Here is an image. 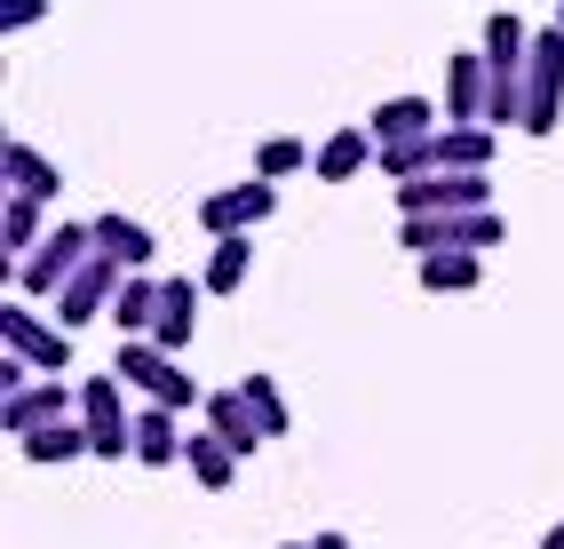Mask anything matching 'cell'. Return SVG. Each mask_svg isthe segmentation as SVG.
Masks as SVG:
<instances>
[{"instance_id":"d4e9b609","label":"cell","mask_w":564,"mask_h":549,"mask_svg":"<svg viewBox=\"0 0 564 549\" xmlns=\"http://www.w3.org/2000/svg\"><path fill=\"white\" fill-rule=\"evenodd\" d=\"M294 168H311V143H294V136H271V143L254 152V175H262V183H279V175H294Z\"/></svg>"},{"instance_id":"30bf717a","label":"cell","mask_w":564,"mask_h":549,"mask_svg":"<svg viewBox=\"0 0 564 549\" xmlns=\"http://www.w3.org/2000/svg\"><path fill=\"white\" fill-rule=\"evenodd\" d=\"M485 96H494L485 56H454V64H445V128H485Z\"/></svg>"},{"instance_id":"7c38bea8","label":"cell","mask_w":564,"mask_h":549,"mask_svg":"<svg viewBox=\"0 0 564 549\" xmlns=\"http://www.w3.org/2000/svg\"><path fill=\"white\" fill-rule=\"evenodd\" d=\"M373 152L382 143H422V136H437V104L430 96H390V104H373Z\"/></svg>"},{"instance_id":"7402d4cb","label":"cell","mask_w":564,"mask_h":549,"mask_svg":"<svg viewBox=\"0 0 564 549\" xmlns=\"http://www.w3.org/2000/svg\"><path fill=\"white\" fill-rule=\"evenodd\" d=\"M247 271H254V232H239V239H215V255H207V295H239L247 287Z\"/></svg>"},{"instance_id":"484cf974","label":"cell","mask_w":564,"mask_h":549,"mask_svg":"<svg viewBox=\"0 0 564 549\" xmlns=\"http://www.w3.org/2000/svg\"><path fill=\"white\" fill-rule=\"evenodd\" d=\"M239 390H247V407L262 415V430H271V438H286V398H279V383H271V375H247Z\"/></svg>"},{"instance_id":"44dd1931","label":"cell","mask_w":564,"mask_h":549,"mask_svg":"<svg viewBox=\"0 0 564 549\" xmlns=\"http://www.w3.org/2000/svg\"><path fill=\"white\" fill-rule=\"evenodd\" d=\"M437 168L485 175V168H494V128H437Z\"/></svg>"},{"instance_id":"5bb4252c","label":"cell","mask_w":564,"mask_h":549,"mask_svg":"<svg viewBox=\"0 0 564 549\" xmlns=\"http://www.w3.org/2000/svg\"><path fill=\"white\" fill-rule=\"evenodd\" d=\"M199 415H207L215 438H231V446H239V462L262 446V438H271V430H262V415L247 407V390H207V407H199Z\"/></svg>"},{"instance_id":"52a82bcc","label":"cell","mask_w":564,"mask_h":549,"mask_svg":"<svg viewBox=\"0 0 564 549\" xmlns=\"http://www.w3.org/2000/svg\"><path fill=\"white\" fill-rule=\"evenodd\" d=\"M48 422H80V390H64V375L24 383V390L0 398V430H9V438H32V430H48Z\"/></svg>"},{"instance_id":"4dcf8cb0","label":"cell","mask_w":564,"mask_h":549,"mask_svg":"<svg viewBox=\"0 0 564 549\" xmlns=\"http://www.w3.org/2000/svg\"><path fill=\"white\" fill-rule=\"evenodd\" d=\"M556 24H564V9H556Z\"/></svg>"},{"instance_id":"f1b7e54d","label":"cell","mask_w":564,"mask_h":549,"mask_svg":"<svg viewBox=\"0 0 564 549\" xmlns=\"http://www.w3.org/2000/svg\"><path fill=\"white\" fill-rule=\"evenodd\" d=\"M541 549H564V518H556V526H549V541H541Z\"/></svg>"},{"instance_id":"3957f363","label":"cell","mask_w":564,"mask_h":549,"mask_svg":"<svg viewBox=\"0 0 564 549\" xmlns=\"http://www.w3.org/2000/svg\"><path fill=\"white\" fill-rule=\"evenodd\" d=\"M88 255H96V224H56V232L17 263V287H24V295H64V279L80 271Z\"/></svg>"},{"instance_id":"83f0119b","label":"cell","mask_w":564,"mask_h":549,"mask_svg":"<svg viewBox=\"0 0 564 549\" xmlns=\"http://www.w3.org/2000/svg\"><path fill=\"white\" fill-rule=\"evenodd\" d=\"M311 549H358V541H350V534H318Z\"/></svg>"},{"instance_id":"7a4b0ae2","label":"cell","mask_w":564,"mask_h":549,"mask_svg":"<svg viewBox=\"0 0 564 549\" xmlns=\"http://www.w3.org/2000/svg\"><path fill=\"white\" fill-rule=\"evenodd\" d=\"M564 120V24L533 32V64H524V136H556Z\"/></svg>"},{"instance_id":"ffe728a7","label":"cell","mask_w":564,"mask_h":549,"mask_svg":"<svg viewBox=\"0 0 564 549\" xmlns=\"http://www.w3.org/2000/svg\"><path fill=\"white\" fill-rule=\"evenodd\" d=\"M160 287H167V279H143V271H128L120 303H111V326H120V335H152V326H160Z\"/></svg>"},{"instance_id":"9a60e30c","label":"cell","mask_w":564,"mask_h":549,"mask_svg":"<svg viewBox=\"0 0 564 549\" xmlns=\"http://www.w3.org/2000/svg\"><path fill=\"white\" fill-rule=\"evenodd\" d=\"M152 224H135V215H96V255H111L120 271H143L152 263Z\"/></svg>"},{"instance_id":"603a6c76","label":"cell","mask_w":564,"mask_h":549,"mask_svg":"<svg viewBox=\"0 0 564 549\" xmlns=\"http://www.w3.org/2000/svg\"><path fill=\"white\" fill-rule=\"evenodd\" d=\"M41 239H48V224H41V200H17V192H9V200H0V247H9L17 263H24V255L41 247Z\"/></svg>"},{"instance_id":"277c9868","label":"cell","mask_w":564,"mask_h":549,"mask_svg":"<svg viewBox=\"0 0 564 549\" xmlns=\"http://www.w3.org/2000/svg\"><path fill=\"white\" fill-rule=\"evenodd\" d=\"M80 430L104 462H128L135 454V422H128V398H120V375H88L80 383Z\"/></svg>"},{"instance_id":"4fadbf2b","label":"cell","mask_w":564,"mask_h":549,"mask_svg":"<svg viewBox=\"0 0 564 549\" xmlns=\"http://www.w3.org/2000/svg\"><path fill=\"white\" fill-rule=\"evenodd\" d=\"M183 446H192V430H183L175 407H143V415H135V462H143V470L183 462Z\"/></svg>"},{"instance_id":"4316f807","label":"cell","mask_w":564,"mask_h":549,"mask_svg":"<svg viewBox=\"0 0 564 549\" xmlns=\"http://www.w3.org/2000/svg\"><path fill=\"white\" fill-rule=\"evenodd\" d=\"M48 17V0H0V32H32Z\"/></svg>"},{"instance_id":"8992f818","label":"cell","mask_w":564,"mask_h":549,"mask_svg":"<svg viewBox=\"0 0 564 549\" xmlns=\"http://www.w3.org/2000/svg\"><path fill=\"white\" fill-rule=\"evenodd\" d=\"M477 207H494V183H485V175L437 168L422 183H398V215H477Z\"/></svg>"},{"instance_id":"ac0fdd59","label":"cell","mask_w":564,"mask_h":549,"mask_svg":"<svg viewBox=\"0 0 564 549\" xmlns=\"http://www.w3.org/2000/svg\"><path fill=\"white\" fill-rule=\"evenodd\" d=\"M192 326H199V287H192V279H167V287H160V326H152V343H160V351H183V343H192Z\"/></svg>"},{"instance_id":"9c48e42d","label":"cell","mask_w":564,"mask_h":549,"mask_svg":"<svg viewBox=\"0 0 564 549\" xmlns=\"http://www.w3.org/2000/svg\"><path fill=\"white\" fill-rule=\"evenodd\" d=\"M271 207H279V183L254 175V183H223V192H207V200H199V224H207L215 239H239V232H254Z\"/></svg>"},{"instance_id":"5b68a950","label":"cell","mask_w":564,"mask_h":549,"mask_svg":"<svg viewBox=\"0 0 564 549\" xmlns=\"http://www.w3.org/2000/svg\"><path fill=\"white\" fill-rule=\"evenodd\" d=\"M0 351H17L32 375H64V366H72V326H48L41 311H24V303H0Z\"/></svg>"},{"instance_id":"d6986e66","label":"cell","mask_w":564,"mask_h":549,"mask_svg":"<svg viewBox=\"0 0 564 549\" xmlns=\"http://www.w3.org/2000/svg\"><path fill=\"white\" fill-rule=\"evenodd\" d=\"M413 271H422V287H430V295H469V287L485 279V263H477L469 247H445V255H422V263H413Z\"/></svg>"},{"instance_id":"6da1fadb","label":"cell","mask_w":564,"mask_h":549,"mask_svg":"<svg viewBox=\"0 0 564 549\" xmlns=\"http://www.w3.org/2000/svg\"><path fill=\"white\" fill-rule=\"evenodd\" d=\"M111 375H128V390H143V407H207L199 383L175 366V351H160L152 335H120V358H111Z\"/></svg>"},{"instance_id":"8fae6325","label":"cell","mask_w":564,"mask_h":549,"mask_svg":"<svg viewBox=\"0 0 564 549\" xmlns=\"http://www.w3.org/2000/svg\"><path fill=\"white\" fill-rule=\"evenodd\" d=\"M0 183H9L17 200H41V207H48V200L64 192V168H56L48 152H32V143L9 136V143H0Z\"/></svg>"},{"instance_id":"cb8c5ba5","label":"cell","mask_w":564,"mask_h":549,"mask_svg":"<svg viewBox=\"0 0 564 549\" xmlns=\"http://www.w3.org/2000/svg\"><path fill=\"white\" fill-rule=\"evenodd\" d=\"M80 454H96L80 422H48V430L24 438V462H80Z\"/></svg>"},{"instance_id":"e0dca14e","label":"cell","mask_w":564,"mask_h":549,"mask_svg":"<svg viewBox=\"0 0 564 549\" xmlns=\"http://www.w3.org/2000/svg\"><path fill=\"white\" fill-rule=\"evenodd\" d=\"M183 462H192V478H199L207 494H223V486L239 478V446H231V438H215L207 422L192 430V446H183Z\"/></svg>"},{"instance_id":"ba28073f","label":"cell","mask_w":564,"mask_h":549,"mask_svg":"<svg viewBox=\"0 0 564 549\" xmlns=\"http://www.w3.org/2000/svg\"><path fill=\"white\" fill-rule=\"evenodd\" d=\"M120 287H128V271L111 263V255H88V263L64 279V295H56V326H88V319H104L111 303H120Z\"/></svg>"},{"instance_id":"2e32d148","label":"cell","mask_w":564,"mask_h":549,"mask_svg":"<svg viewBox=\"0 0 564 549\" xmlns=\"http://www.w3.org/2000/svg\"><path fill=\"white\" fill-rule=\"evenodd\" d=\"M373 168V128H334L318 143V183H350Z\"/></svg>"},{"instance_id":"f546056e","label":"cell","mask_w":564,"mask_h":549,"mask_svg":"<svg viewBox=\"0 0 564 549\" xmlns=\"http://www.w3.org/2000/svg\"><path fill=\"white\" fill-rule=\"evenodd\" d=\"M279 549H311V541H279Z\"/></svg>"}]
</instances>
